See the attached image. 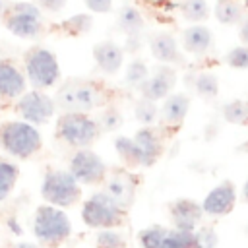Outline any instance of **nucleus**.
<instances>
[{
	"instance_id": "nucleus-11",
	"label": "nucleus",
	"mask_w": 248,
	"mask_h": 248,
	"mask_svg": "<svg viewBox=\"0 0 248 248\" xmlns=\"http://www.w3.org/2000/svg\"><path fill=\"white\" fill-rule=\"evenodd\" d=\"M174 85H176V70L169 64H161L153 70V74H149V78L138 87V91L143 99L157 103L161 99H167L172 93Z\"/></svg>"
},
{
	"instance_id": "nucleus-30",
	"label": "nucleus",
	"mask_w": 248,
	"mask_h": 248,
	"mask_svg": "<svg viewBox=\"0 0 248 248\" xmlns=\"http://www.w3.org/2000/svg\"><path fill=\"white\" fill-rule=\"evenodd\" d=\"M147 78H149V68H147V64H145L143 60H140V58H134V60L128 64V68H126V78H124L126 85L138 89Z\"/></svg>"
},
{
	"instance_id": "nucleus-21",
	"label": "nucleus",
	"mask_w": 248,
	"mask_h": 248,
	"mask_svg": "<svg viewBox=\"0 0 248 248\" xmlns=\"http://www.w3.org/2000/svg\"><path fill=\"white\" fill-rule=\"evenodd\" d=\"M116 23H118L120 31L126 33V37L141 35L143 27H145V21H143L141 12H140L136 6H132V4H124V6L118 10Z\"/></svg>"
},
{
	"instance_id": "nucleus-42",
	"label": "nucleus",
	"mask_w": 248,
	"mask_h": 248,
	"mask_svg": "<svg viewBox=\"0 0 248 248\" xmlns=\"http://www.w3.org/2000/svg\"><path fill=\"white\" fill-rule=\"evenodd\" d=\"M242 198H244V202L248 203V178H246V182H244V186H242Z\"/></svg>"
},
{
	"instance_id": "nucleus-27",
	"label": "nucleus",
	"mask_w": 248,
	"mask_h": 248,
	"mask_svg": "<svg viewBox=\"0 0 248 248\" xmlns=\"http://www.w3.org/2000/svg\"><path fill=\"white\" fill-rule=\"evenodd\" d=\"M163 248H198L196 244V232L194 231H182L172 229L167 232Z\"/></svg>"
},
{
	"instance_id": "nucleus-8",
	"label": "nucleus",
	"mask_w": 248,
	"mask_h": 248,
	"mask_svg": "<svg viewBox=\"0 0 248 248\" xmlns=\"http://www.w3.org/2000/svg\"><path fill=\"white\" fill-rule=\"evenodd\" d=\"M124 211L107 192H97L83 202L81 219L91 229H114L124 223Z\"/></svg>"
},
{
	"instance_id": "nucleus-44",
	"label": "nucleus",
	"mask_w": 248,
	"mask_h": 248,
	"mask_svg": "<svg viewBox=\"0 0 248 248\" xmlns=\"http://www.w3.org/2000/svg\"><path fill=\"white\" fill-rule=\"evenodd\" d=\"M244 6H246V8H248V0H244Z\"/></svg>"
},
{
	"instance_id": "nucleus-1",
	"label": "nucleus",
	"mask_w": 248,
	"mask_h": 248,
	"mask_svg": "<svg viewBox=\"0 0 248 248\" xmlns=\"http://www.w3.org/2000/svg\"><path fill=\"white\" fill-rule=\"evenodd\" d=\"M54 103L64 112H89L105 103V91L91 79L74 78L58 87Z\"/></svg>"
},
{
	"instance_id": "nucleus-41",
	"label": "nucleus",
	"mask_w": 248,
	"mask_h": 248,
	"mask_svg": "<svg viewBox=\"0 0 248 248\" xmlns=\"http://www.w3.org/2000/svg\"><path fill=\"white\" fill-rule=\"evenodd\" d=\"M8 227L12 229L14 234H21V227H19V223H17L16 217H10V219H8Z\"/></svg>"
},
{
	"instance_id": "nucleus-35",
	"label": "nucleus",
	"mask_w": 248,
	"mask_h": 248,
	"mask_svg": "<svg viewBox=\"0 0 248 248\" xmlns=\"http://www.w3.org/2000/svg\"><path fill=\"white\" fill-rule=\"evenodd\" d=\"M225 64L236 70H246L248 68V46H232L227 54H225Z\"/></svg>"
},
{
	"instance_id": "nucleus-7",
	"label": "nucleus",
	"mask_w": 248,
	"mask_h": 248,
	"mask_svg": "<svg viewBox=\"0 0 248 248\" xmlns=\"http://www.w3.org/2000/svg\"><path fill=\"white\" fill-rule=\"evenodd\" d=\"M41 196L50 205L70 207L81 200V188L70 170H54L52 169V170H46V174L43 178Z\"/></svg>"
},
{
	"instance_id": "nucleus-40",
	"label": "nucleus",
	"mask_w": 248,
	"mask_h": 248,
	"mask_svg": "<svg viewBox=\"0 0 248 248\" xmlns=\"http://www.w3.org/2000/svg\"><path fill=\"white\" fill-rule=\"evenodd\" d=\"M238 37H240V43L248 46V17H244V21L240 23V29H238Z\"/></svg>"
},
{
	"instance_id": "nucleus-22",
	"label": "nucleus",
	"mask_w": 248,
	"mask_h": 248,
	"mask_svg": "<svg viewBox=\"0 0 248 248\" xmlns=\"http://www.w3.org/2000/svg\"><path fill=\"white\" fill-rule=\"evenodd\" d=\"M213 16L223 25H240L244 21V6L236 0H217L213 6Z\"/></svg>"
},
{
	"instance_id": "nucleus-25",
	"label": "nucleus",
	"mask_w": 248,
	"mask_h": 248,
	"mask_svg": "<svg viewBox=\"0 0 248 248\" xmlns=\"http://www.w3.org/2000/svg\"><path fill=\"white\" fill-rule=\"evenodd\" d=\"M114 149L128 167H140V153H138V145H136L134 138L118 136L114 140Z\"/></svg>"
},
{
	"instance_id": "nucleus-43",
	"label": "nucleus",
	"mask_w": 248,
	"mask_h": 248,
	"mask_svg": "<svg viewBox=\"0 0 248 248\" xmlns=\"http://www.w3.org/2000/svg\"><path fill=\"white\" fill-rule=\"evenodd\" d=\"M17 248H35V246H31V244H21V246H17Z\"/></svg>"
},
{
	"instance_id": "nucleus-13",
	"label": "nucleus",
	"mask_w": 248,
	"mask_h": 248,
	"mask_svg": "<svg viewBox=\"0 0 248 248\" xmlns=\"http://www.w3.org/2000/svg\"><path fill=\"white\" fill-rule=\"evenodd\" d=\"M27 76L8 58H0V99L14 101L19 99L27 89Z\"/></svg>"
},
{
	"instance_id": "nucleus-5",
	"label": "nucleus",
	"mask_w": 248,
	"mask_h": 248,
	"mask_svg": "<svg viewBox=\"0 0 248 248\" xmlns=\"http://www.w3.org/2000/svg\"><path fill=\"white\" fill-rule=\"evenodd\" d=\"M99 124L85 112H62L56 120V136L64 143L83 149L89 147L99 136Z\"/></svg>"
},
{
	"instance_id": "nucleus-18",
	"label": "nucleus",
	"mask_w": 248,
	"mask_h": 248,
	"mask_svg": "<svg viewBox=\"0 0 248 248\" xmlns=\"http://www.w3.org/2000/svg\"><path fill=\"white\" fill-rule=\"evenodd\" d=\"M93 60L105 74H116L124 62V48L114 41H101L93 46Z\"/></svg>"
},
{
	"instance_id": "nucleus-38",
	"label": "nucleus",
	"mask_w": 248,
	"mask_h": 248,
	"mask_svg": "<svg viewBox=\"0 0 248 248\" xmlns=\"http://www.w3.org/2000/svg\"><path fill=\"white\" fill-rule=\"evenodd\" d=\"M37 6L46 12H60L66 6V0H37Z\"/></svg>"
},
{
	"instance_id": "nucleus-39",
	"label": "nucleus",
	"mask_w": 248,
	"mask_h": 248,
	"mask_svg": "<svg viewBox=\"0 0 248 248\" xmlns=\"http://www.w3.org/2000/svg\"><path fill=\"white\" fill-rule=\"evenodd\" d=\"M141 48V35H132L126 39V48L124 52H136Z\"/></svg>"
},
{
	"instance_id": "nucleus-10",
	"label": "nucleus",
	"mask_w": 248,
	"mask_h": 248,
	"mask_svg": "<svg viewBox=\"0 0 248 248\" xmlns=\"http://www.w3.org/2000/svg\"><path fill=\"white\" fill-rule=\"evenodd\" d=\"M70 172L76 176V180L79 184H99L105 180L107 176V165L105 161L93 153L91 149L83 147V149H78L76 155L72 157L70 161Z\"/></svg>"
},
{
	"instance_id": "nucleus-15",
	"label": "nucleus",
	"mask_w": 248,
	"mask_h": 248,
	"mask_svg": "<svg viewBox=\"0 0 248 248\" xmlns=\"http://www.w3.org/2000/svg\"><path fill=\"white\" fill-rule=\"evenodd\" d=\"M134 141H136L138 153H140V167H151L159 161V157L163 153V140L155 128H151V126L140 128L134 136Z\"/></svg>"
},
{
	"instance_id": "nucleus-23",
	"label": "nucleus",
	"mask_w": 248,
	"mask_h": 248,
	"mask_svg": "<svg viewBox=\"0 0 248 248\" xmlns=\"http://www.w3.org/2000/svg\"><path fill=\"white\" fill-rule=\"evenodd\" d=\"M17 176H19L17 165L8 159H0V202H4L12 194Z\"/></svg>"
},
{
	"instance_id": "nucleus-26",
	"label": "nucleus",
	"mask_w": 248,
	"mask_h": 248,
	"mask_svg": "<svg viewBox=\"0 0 248 248\" xmlns=\"http://www.w3.org/2000/svg\"><path fill=\"white\" fill-rule=\"evenodd\" d=\"M194 89L202 99H215L219 93V79L211 72H202L194 79Z\"/></svg>"
},
{
	"instance_id": "nucleus-4",
	"label": "nucleus",
	"mask_w": 248,
	"mask_h": 248,
	"mask_svg": "<svg viewBox=\"0 0 248 248\" xmlns=\"http://www.w3.org/2000/svg\"><path fill=\"white\" fill-rule=\"evenodd\" d=\"M25 76L35 89H48L60 79V64L54 52L45 46H31L25 56Z\"/></svg>"
},
{
	"instance_id": "nucleus-2",
	"label": "nucleus",
	"mask_w": 248,
	"mask_h": 248,
	"mask_svg": "<svg viewBox=\"0 0 248 248\" xmlns=\"http://www.w3.org/2000/svg\"><path fill=\"white\" fill-rule=\"evenodd\" d=\"M0 147L17 159H29L43 147V136L31 122H4L0 124Z\"/></svg>"
},
{
	"instance_id": "nucleus-31",
	"label": "nucleus",
	"mask_w": 248,
	"mask_h": 248,
	"mask_svg": "<svg viewBox=\"0 0 248 248\" xmlns=\"http://www.w3.org/2000/svg\"><path fill=\"white\" fill-rule=\"evenodd\" d=\"M167 232H169V229H163V227H157V225L147 227L138 234V240H140L141 248H163Z\"/></svg>"
},
{
	"instance_id": "nucleus-9",
	"label": "nucleus",
	"mask_w": 248,
	"mask_h": 248,
	"mask_svg": "<svg viewBox=\"0 0 248 248\" xmlns=\"http://www.w3.org/2000/svg\"><path fill=\"white\" fill-rule=\"evenodd\" d=\"M54 108H56L54 99H50L41 89L25 91L16 103V112L25 122L31 124H46L54 116Z\"/></svg>"
},
{
	"instance_id": "nucleus-36",
	"label": "nucleus",
	"mask_w": 248,
	"mask_h": 248,
	"mask_svg": "<svg viewBox=\"0 0 248 248\" xmlns=\"http://www.w3.org/2000/svg\"><path fill=\"white\" fill-rule=\"evenodd\" d=\"M196 232V244L198 248H215L217 246V234L213 229H200Z\"/></svg>"
},
{
	"instance_id": "nucleus-24",
	"label": "nucleus",
	"mask_w": 248,
	"mask_h": 248,
	"mask_svg": "<svg viewBox=\"0 0 248 248\" xmlns=\"http://www.w3.org/2000/svg\"><path fill=\"white\" fill-rule=\"evenodd\" d=\"M180 14L190 23H202L209 17L207 0H182L180 2Z\"/></svg>"
},
{
	"instance_id": "nucleus-19",
	"label": "nucleus",
	"mask_w": 248,
	"mask_h": 248,
	"mask_svg": "<svg viewBox=\"0 0 248 248\" xmlns=\"http://www.w3.org/2000/svg\"><path fill=\"white\" fill-rule=\"evenodd\" d=\"M213 46V33L202 23H192L182 31V48L194 56H203Z\"/></svg>"
},
{
	"instance_id": "nucleus-6",
	"label": "nucleus",
	"mask_w": 248,
	"mask_h": 248,
	"mask_svg": "<svg viewBox=\"0 0 248 248\" xmlns=\"http://www.w3.org/2000/svg\"><path fill=\"white\" fill-rule=\"evenodd\" d=\"M6 29L19 39H37L43 33V14L37 4L14 2L2 14Z\"/></svg>"
},
{
	"instance_id": "nucleus-33",
	"label": "nucleus",
	"mask_w": 248,
	"mask_h": 248,
	"mask_svg": "<svg viewBox=\"0 0 248 248\" xmlns=\"http://www.w3.org/2000/svg\"><path fill=\"white\" fill-rule=\"evenodd\" d=\"M122 122H124L122 112L114 107H107L105 110H101V114L97 118V124H99L101 132H114L122 126Z\"/></svg>"
},
{
	"instance_id": "nucleus-34",
	"label": "nucleus",
	"mask_w": 248,
	"mask_h": 248,
	"mask_svg": "<svg viewBox=\"0 0 248 248\" xmlns=\"http://www.w3.org/2000/svg\"><path fill=\"white\" fill-rule=\"evenodd\" d=\"M97 248H126V240L112 229H101L97 232Z\"/></svg>"
},
{
	"instance_id": "nucleus-37",
	"label": "nucleus",
	"mask_w": 248,
	"mask_h": 248,
	"mask_svg": "<svg viewBox=\"0 0 248 248\" xmlns=\"http://www.w3.org/2000/svg\"><path fill=\"white\" fill-rule=\"evenodd\" d=\"M83 4L95 14H108L112 10V0H83Z\"/></svg>"
},
{
	"instance_id": "nucleus-20",
	"label": "nucleus",
	"mask_w": 248,
	"mask_h": 248,
	"mask_svg": "<svg viewBox=\"0 0 248 248\" xmlns=\"http://www.w3.org/2000/svg\"><path fill=\"white\" fill-rule=\"evenodd\" d=\"M105 192L120 205V207H128L134 202L136 196V180L130 172H114L105 186Z\"/></svg>"
},
{
	"instance_id": "nucleus-16",
	"label": "nucleus",
	"mask_w": 248,
	"mask_h": 248,
	"mask_svg": "<svg viewBox=\"0 0 248 248\" xmlns=\"http://www.w3.org/2000/svg\"><path fill=\"white\" fill-rule=\"evenodd\" d=\"M149 50L153 54L155 60H159L161 64H186V58L182 56V52L178 50L176 39L170 33H153L149 37Z\"/></svg>"
},
{
	"instance_id": "nucleus-12",
	"label": "nucleus",
	"mask_w": 248,
	"mask_h": 248,
	"mask_svg": "<svg viewBox=\"0 0 248 248\" xmlns=\"http://www.w3.org/2000/svg\"><path fill=\"white\" fill-rule=\"evenodd\" d=\"M234 203H236V188L232 180H223L221 184H217L213 190L207 192V196L202 202V207L205 215L221 217L231 213Z\"/></svg>"
},
{
	"instance_id": "nucleus-29",
	"label": "nucleus",
	"mask_w": 248,
	"mask_h": 248,
	"mask_svg": "<svg viewBox=\"0 0 248 248\" xmlns=\"http://www.w3.org/2000/svg\"><path fill=\"white\" fill-rule=\"evenodd\" d=\"M134 114H136L138 122H141L143 126H151L159 118V107H157L155 101H149V99H143L141 97L140 101H136Z\"/></svg>"
},
{
	"instance_id": "nucleus-28",
	"label": "nucleus",
	"mask_w": 248,
	"mask_h": 248,
	"mask_svg": "<svg viewBox=\"0 0 248 248\" xmlns=\"http://www.w3.org/2000/svg\"><path fill=\"white\" fill-rule=\"evenodd\" d=\"M223 118L229 124H246L248 122V103L234 99L223 105Z\"/></svg>"
},
{
	"instance_id": "nucleus-17",
	"label": "nucleus",
	"mask_w": 248,
	"mask_h": 248,
	"mask_svg": "<svg viewBox=\"0 0 248 248\" xmlns=\"http://www.w3.org/2000/svg\"><path fill=\"white\" fill-rule=\"evenodd\" d=\"M190 108V97L186 93H170L167 99H163V107L159 108L161 124L170 128H180Z\"/></svg>"
},
{
	"instance_id": "nucleus-3",
	"label": "nucleus",
	"mask_w": 248,
	"mask_h": 248,
	"mask_svg": "<svg viewBox=\"0 0 248 248\" xmlns=\"http://www.w3.org/2000/svg\"><path fill=\"white\" fill-rule=\"evenodd\" d=\"M33 232L41 244L54 248L72 234V223L60 207L45 203V205H39L35 211Z\"/></svg>"
},
{
	"instance_id": "nucleus-32",
	"label": "nucleus",
	"mask_w": 248,
	"mask_h": 248,
	"mask_svg": "<svg viewBox=\"0 0 248 248\" xmlns=\"http://www.w3.org/2000/svg\"><path fill=\"white\" fill-rule=\"evenodd\" d=\"M93 25V17L89 14H76L68 19H64L60 23V27L72 35H81V33H87Z\"/></svg>"
},
{
	"instance_id": "nucleus-14",
	"label": "nucleus",
	"mask_w": 248,
	"mask_h": 248,
	"mask_svg": "<svg viewBox=\"0 0 248 248\" xmlns=\"http://www.w3.org/2000/svg\"><path fill=\"white\" fill-rule=\"evenodd\" d=\"M169 211H170V219H172L174 229H182V231H196L202 217L205 215L202 203L188 200V198L172 202Z\"/></svg>"
}]
</instances>
